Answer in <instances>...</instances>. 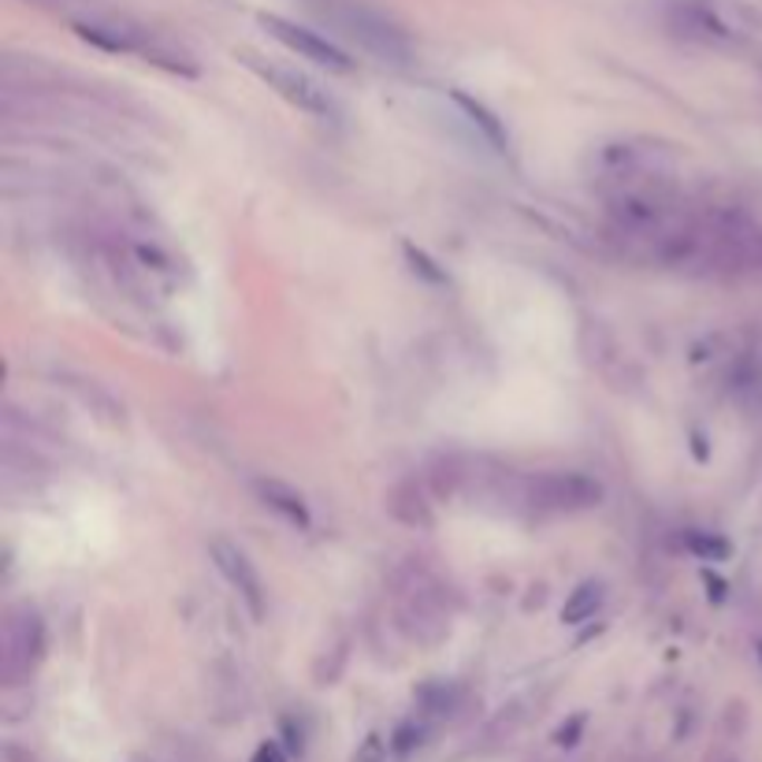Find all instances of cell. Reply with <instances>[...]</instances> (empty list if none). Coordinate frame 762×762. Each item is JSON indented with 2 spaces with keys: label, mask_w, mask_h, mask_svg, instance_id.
<instances>
[{
  "label": "cell",
  "mask_w": 762,
  "mask_h": 762,
  "mask_svg": "<svg viewBox=\"0 0 762 762\" xmlns=\"http://www.w3.org/2000/svg\"><path fill=\"white\" fill-rule=\"evenodd\" d=\"M455 610L447 603V588L432 573L410 569L394 584V625L417 647H436L450 636Z\"/></svg>",
  "instance_id": "1"
},
{
  "label": "cell",
  "mask_w": 762,
  "mask_h": 762,
  "mask_svg": "<svg viewBox=\"0 0 762 762\" xmlns=\"http://www.w3.org/2000/svg\"><path fill=\"white\" fill-rule=\"evenodd\" d=\"M46 622L35 606L16 603L4 610V622H0V684L16 688V684H27L38 673V666L46 662Z\"/></svg>",
  "instance_id": "2"
},
{
  "label": "cell",
  "mask_w": 762,
  "mask_h": 762,
  "mask_svg": "<svg viewBox=\"0 0 762 762\" xmlns=\"http://www.w3.org/2000/svg\"><path fill=\"white\" fill-rule=\"evenodd\" d=\"M662 27L673 38L692 41V46L706 49H729L740 41L736 23L717 0H655Z\"/></svg>",
  "instance_id": "3"
},
{
  "label": "cell",
  "mask_w": 762,
  "mask_h": 762,
  "mask_svg": "<svg viewBox=\"0 0 762 762\" xmlns=\"http://www.w3.org/2000/svg\"><path fill=\"white\" fill-rule=\"evenodd\" d=\"M521 502L533 514H584L603 502V483L584 472H536L521 483Z\"/></svg>",
  "instance_id": "4"
},
{
  "label": "cell",
  "mask_w": 762,
  "mask_h": 762,
  "mask_svg": "<svg viewBox=\"0 0 762 762\" xmlns=\"http://www.w3.org/2000/svg\"><path fill=\"white\" fill-rule=\"evenodd\" d=\"M335 19H339V27L346 30L361 49H369L375 60L399 63V68H406V63L413 60V46H410V38H406V30L383 12H375V8L358 4V0H342L335 8Z\"/></svg>",
  "instance_id": "5"
},
{
  "label": "cell",
  "mask_w": 762,
  "mask_h": 762,
  "mask_svg": "<svg viewBox=\"0 0 762 762\" xmlns=\"http://www.w3.org/2000/svg\"><path fill=\"white\" fill-rule=\"evenodd\" d=\"M250 68L257 71L261 79L268 82L286 105H294L297 113H305V116H313V119H331V124L339 119L335 97H331L316 79H309L305 71L283 68V63H268V60H253V57H250Z\"/></svg>",
  "instance_id": "6"
},
{
  "label": "cell",
  "mask_w": 762,
  "mask_h": 762,
  "mask_svg": "<svg viewBox=\"0 0 762 762\" xmlns=\"http://www.w3.org/2000/svg\"><path fill=\"white\" fill-rule=\"evenodd\" d=\"M208 558L216 561L219 577L231 584V592H238V599L246 603V610L257 617L268 614V588H264L257 566L250 561V555L242 550L238 544H231V539L216 536L213 544H208Z\"/></svg>",
  "instance_id": "7"
},
{
  "label": "cell",
  "mask_w": 762,
  "mask_h": 762,
  "mask_svg": "<svg viewBox=\"0 0 762 762\" xmlns=\"http://www.w3.org/2000/svg\"><path fill=\"white\" fill-rule=\"evenodd\" d=\"M261 27L268 30V35L286 46L297 57H305L309 63H316V68H328V71H339V75H350L353 71V57L346 49H339L335 41L320 38L316 30H309L302 23H291V19H280V16H261Z\"/></svg>",
  "instance_id": "8"
},
{
  "label": "cell",
  "mask_w": 762,
  "mask_h": 762,
  "mask_svg": "<svg viewBox=\"0 0 762 762\" xmlns=\"http://www.w3.org/2000/svg\"><path fill=\"white\" fill-rule=\"evenodd\" d=\"M253 495L261 499V506H268L272 514H280L286 525H294V528H309V525H313V514H309L305 495L297 491V488H291L286 480L257 477V480H253Z\"/></svg>",
  "instance_id": "9"
},
{
  "label": "cell",
  "mask_w": 762,
  "mask_h": 762,
  "mask_svg": "<svg viewBox=\"0 0 762 762\" xmlns=\"http://www.w3.org/2000/svg\"><path fill=\"white\" fill-rule=\"evenodd\" d=\"M388 514L394 521L410 525V528H428L432 525V502L428 491L417 480H402L388 491Z\"/></svg>",
  "instance_id": "10"
},
{
  "label": "cell",
  "mask_w": 762,
  "mask_h": 762,
  "mask_svg": "<svg viewBox=\"0 0 762 762\" xmlns=\"http://www.w3.org/2000/svg\"><path fill=\"white\" fill-rule=\"evenodd\" d=\"M428 488H432V495H439V499H455V495H461V488L472 480L469 472V461L458 458V455H443L436 458L432 466H428Z\"/></svg>",
  "instance_id": "11"
},
{
  "label": "cell",
  "mask_w": 762,
  "mask_h": 762,
  "mask_svg": "<svg viewBox=\"0 0 762 762\" xmlns=\"http://www.w3.org/2000/svg\"><path fill=\"white\" fill-rule=\"evenodd\" d=\"M455 105L461 108V113H466V119H469V124L477 127L483 138L491 141V149H499V153H506V149H510V135H506L502 119L495 116L488 105H480L477 97H469V94H455Z\"/></svg>",
  "instance_id": "12"
},
{
  "label": "cell",
  "mask_w": 762,
  "mask_h": 762,
  "mask_svg": "<svg viewBox=\"0 0 762 762\" xmlns=\"http://www.w3.org/2000/svg\"><path fill=\"white\" fill-rule=\"evenodd\" d=\"M603 599H606V588H603L599 580H584V584H577V588L569 592L566 606H561V622H566V625L592 622V617L603 610Z\"/></svg>",
  "instance_id": "13"
},
{
  "label": "cell",
  "mask_w": 762,
  "mask_h": 762,
  "mask_svg": "<svg viewBox=\"0 0 762 762\" xmlns=\"http://www.w3.org/2000/svg\"><path fill=\"white\" fill-rule=\"evenodd\" d=\"M417 700H421V711L428 717H443V714L455 711L458 692L450 688V684H428V688H421V695H417Z\"/></svg>",
  "instance_id": "14"
},
{
  "label": "cell",
  "mask_w": 762,
  "mask_h": 762,
  "mask_svg": "<svg viewBox=\"0 0 762 762\" xmlns=\"http://www.w3.org/2000/svg\"><path fill=\"white\" fill-rule=\"evenodd\" d=\"M424 736H428V722H417V717H410V722H402L391 733V751H394V755H410L413 748L424 744Z\"/></svg>",
  "instance_id": "15"
},
{
  "label": "cell",
  "mask_w": 762,
  "mask_h": 762,
  "mask_svg": "<svg viewBox=\"0 0 762 762\" xmlns=\"http://www.w3.org/2000/svg\"><path fill=\"white\" fill-rule=\"evenodd\" d=\"M688 550H692V555L706 558V561L729 558V544L722 536H714V533H688Z\"/></svg>",
  "instance_id": "16"
},
{
  "label": "cell",
  "mask_w": 762,
  "mask_h": 762,
  "mask_svg": "<svg viewBox=\"0 0 762 762\" xmlns=\"http://www.w3.org/2000/svg\"><path fill=\"white\" fill-rule=\"evenodd\" d=\"M388 748H391V740L369 736V740H364V744L358 748V755H353V762H388Z\"/></svg>",
  "instance_id": "17"
},
{
  "label": "cell",
  "mask_w": 762,
  "mask_h": 762,
  "mask_svg": "<svg viewBox=\"0 0 762 762\" xmlns=\"http://www.w3.org/2000/svg\"><path fill=\"white\" fill-rule=\"evenodd\" d=\"M250 762H286V755H283V748L275 744V740H264V744L253 751Z\"/></svg>",
  "instance_id": "18"
},
{
  "label": "cell",
  "mask_w": 762,
  "mask_h": 762,
  "mask_svg": "<svg viewBox=\"0 0 762 762\" xmlns=\"http://www.w3.org/2000/svg\"><path fill=\"white\" fill-rule=\"evenodd\" d=\"M406 253H410V261H413V268H421L424 275H428V280H436V283H443V272H436L432 268V261H428L424 257V253L421 250H413V246H406Z\"/></svg>",
  "instance_id": "19"
}]
</instances>
